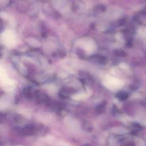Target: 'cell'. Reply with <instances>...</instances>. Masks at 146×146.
Here are the masks:
<instances>
[{"label":"cell","instance_id":"cell-3","mask_svg":"<svg viewBox=\"0 0 146 146\" xmlns=\"http://www.w3.org/2000/svg\"><path fill=\"white\" fill-rule=\"evenodd\" d=\"M85 95L83 94H76L75 95H74L73 96V99L74 100H80V99H82L84 98Z\"/></svg>","mask_w":146,"mask_h":146},{"label":"cell","instance_id":"cell-2","mask_svg":"<svg viewBox=\"0 0 146 146\" xmlns=\"http://www.w3.org/2000/svg\"><path fill=\"white\" fill-rule=\"evenodd\" d=\"M3 40L5 43L8 46H13L16 42L15 36L14 34L10 31H8L5 33L3 36Z\"/></svg>","mask_w":146,"mask_h":146},{"label":"cell","instance_id":"cell-1","mask_svg":"<svg viewBox=\"0 0 146 146\" xmlns=\"http://www.w3.org/2000/svg\"><path fill=\"white\" fill-rule=\"evenodd\" d=\"M104 85L111 90H117L120 88L122 85L123 82L121 80L114 77H107L104 81Z\"/></svg>","mask_w":146,"mask_h":146}]
</instances>
